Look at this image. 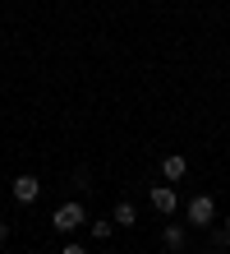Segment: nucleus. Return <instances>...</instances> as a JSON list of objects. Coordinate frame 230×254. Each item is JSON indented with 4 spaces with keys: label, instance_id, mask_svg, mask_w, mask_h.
<instances>
[{
    "label": "nucleus",
    "instance_id": "1",
    "mask_svg": "<svg viewBox=\"0 0 230 254\" xmlns=\"http://www.w3.org/2000/svg\"><path fill=\"white\" fill-rule=\"evenodd\" d=\"M184 217H189V227L207 231L212 222H217V199H212V194H193V199L184 203Z\"/></svg>",
    "mask_w": 230,
    "mask_h": 254
},
{
    "label": "nucleus",
    "instance_id": "2",
    "mask_svg": "<svg viewBox=\"0 0 230 254\" xmlns=\"http://www.w3.org/2000/svg\"><path fill=\"white\" fill-rule=\"evenodd\" d=\"M83 222H88V213H83V203H79V199H69V203H60V208H55V217H51V227H55L60 236H74V231L83 227Z\"/></svg>",
    "mask_w": 230,
    "mask_h": 254
},
{
    "label": "nucleus",
    "instance_id": "3",
    "mask_svg": "<svg viewBox=\"0 0 230 254\" xmlns=\"http://www.w3.org/2000/svg\"><path fill=\"white\" fill-rule=\"evenodd\" d=\"M147 203H152V213H157V217H171L175 208H180V194H175L171 181H161V185H152V190H147Z\"/></svg>",
    "mask_w": 230,
    "mask_h": 254
},
{
    "label": "nucleus",
    "instance_id": "4",
    "mask_svg": "<svg viewBox=\"0 0 230 254\" xmlns=\"http://www.w3.org/2000/svg\"><path fill=\"white\" fill-rule=\"evenodd\" d=\"M9 194H14V203H37L42 199V181H37V176H14Z\"/></svg>",
    "mask_w": 230,
    "mask_h": 254
},
{
    "label": "nucleus",
    "instance_id": "5",
    "mask_svg": "<svg viewBox=\"0 0 230 254\" xmlns=\"http://www.w3.org/2000/svg\"><path fill=\"white\" fill-rule=\"evenodd\" d=\"M161 245L171 250V254H180L184 245H189V231H184V222H166V227H161Z\"/></svg>",
    "mask_w": 230,
    "mask_h": 254
},
{
    "label": "nucleus",
    "instance_id": "6",
    "mask_svg": "<svg viewBox=\"0 0 230 254\" xmlns=\"http://www.w3.org/2000/svg\"><path fill=\"white\" fill-rule=\"evenodd\" d=\"M184 176H189V162H184L180 153H171V157H161V181H184Z\"/></svg>",
    "mask_w": 230,
    "mask_h": 254
},
{
    "label": "nucleus",
    "instance_id": "7",
    "mask_svg": "<svg viewBox=\"0 0 230 254\" xmlns=\"http://www.w3.org/2000/svg\"><path fill=\"white\" fill-rule=\"evenodd\" d=\"M111 222H120V227H138V208H134L129 199H120L115 213H111Z\"/></svg>",
    "mask_w": 230,
    "mask_h": 254
},
{
    "label": "nucleus",
    "instance_id": "8",
    "mask_svg": "<svg viewBox=\"0 0 230 254\" xmlns=\"http://www.w3.org/2000/svg\"><path fill=\"white\" fill-rule=\"evenodd\" d=\"M92 241H111V231H115V222H92Z\"/></svg>",
    "mask_w": 230,
    "mask_h": 254
},
{
    "label": "nucleus",
    "instance_id": "9",
    "mask_svg": "<svg viewBox=\"0 0 230 254\" xmlns=\"http://www.w3.org/2000/svg\"><path fill=\"white\" fill-rule=\"evenodd\" d=\"M212 241H217V245H230V217L221 222V231H217V236H212Z\"/></svg>",
    "mask_w": 230,
    "mask_h": 254
},
{
    "label": "nucleus",
    "instance_id": "10",
    "mask_svg": "<svg viewBox=\"0 0 230 254\" xmlns=\"http://www.w3.org/2000/svg\"><path fill=\"white\" fill-rule=\"evenodd\" d=\"M0 245H9V222H0Z\"/></svg>",
    "mask_w": 230,
    "mask_h": 254
},
{
    "label": "nucleus",
    "instance_id": "11",
    "mask_svg": "<svg viewBox=\"0 0 230 254\" xmlns=\"http://www.w3.org/2000/svg\"><path fill=\"white\" fill-rule=\"evenodd\" d=\"M60 254H83V245H74V241H69V245H65V250H60Z\"/></svg>",
    "mask_w": 230,
    "mask_h": 254
}]
</instances>
